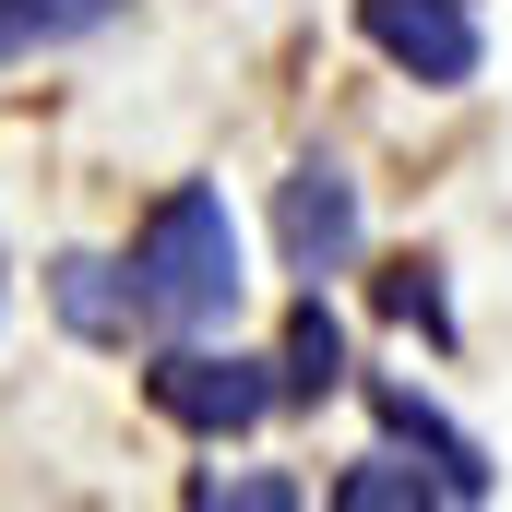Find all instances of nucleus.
<instances>
[{
    "mask_svg": "<svg viewBox=\"0 0 512 512\" xmlns=\"http://www.w3.org/2000/svg\"><path fill=\"white\" fill-rule=\"evenodd\" d=\"M131 298H143L155 334H215V322H239L251 274H239V215H227L215 179L155 191V215L131 227Z\"/></svg>",
    "mask_w": 512,
    "mask_h": 512,
    "instance_id": "obj_1",
    "label": "nucleus"
},
{
    "mask_svg": "<svg viewBox=\"0 0 512 512\" xmlns=\"http://www.w3.org/2000/svg\"><path fill=\"white\" fill-rule=\"evenodd\" d=\"M143 405H155L167 429H191V441H239V429H262V417L286 405V382H274L262 358H239V346L179 334V346L143 370Z\"/></svg>",
    "mask_w": 512,
    "mask_h": 512,
    "instance_id": "obj_2",
    "label": "nucleus"
},
{
    "mask_svg": "<svg viewBox=\"0 0 512 512\" xmlns=\"http://www.w3.org/2000/svg\"><path fill=\"white\" fill-rule=\"evenodd\" d=\"M274 251H286L298 286H322V274H346V262L370 251V203H358L346 155H298L274 179Z\"/></svg>",
    "mask_w": 512,
    "mask_h": 512,
    "instance_id": "obj_3",
    "label": "nucleus"
},
{
    "mask_svg": "<svg viewBox=\"0 0 512 512\" xmlns=\"http://www.w3.org/2000/svg\"><path fill=\"white\" fill-rule=\"evenodd\" d=\"M358 36L382 48L405 84H429V96H465V84L489 72L477 0H358Z\"/></svg>",
    "mask_w": 512,
    "mask_h": 512,
    "instance_id": "obj_4",
    "label": "nucleus"
},
{
    "mask_svg": "<svg viewBox=\"0 0 512 512\" xmlns=\"http://www.w3.org/2000/svg\"><path fill=\"white\" fill-rule=\"evenodd\" d=\"M36 286H48V310H60V334H72V346H131V322H143L131 262H108V251H60Z\"/></svg>",
    "mask_w": 512,
    "mask_h": 512,
    "instance_id": "obj_5",
    "label": "nucleus"
},
{
    "mask_svg": "<svg viewBox=\"0 0 512 512\" xmlns=\"http://www.w3.org/2000/svg\"><path fill=\"white\" fill-rule=\"evenodd\" d=\"M370 417H382V441H405L417 465H441V489H453V501H489V489H501V477H489V453H477L441 405H417L405 382H370Z\"/></svg>",
    "mask_w": 512,
    "mask_h": 512,
    "instance_id": "obj_6",
    "label": "nucleus"
},
{
    "mask_svg": "<svg viewBox=\"0 0 512 512\" xmlns=\"http://www.w3.org/2000/svg\"><path fill=\"white\" fill-rule=\"evenodd\" d=\"M453 489H441V465H417L405 441H382V453H358L346 477H334V512H441Z\"/></svg>",
    "mask_w": 512,
    "mask_h": 512,
    "instance_id": "obj_7",
    "label": "nucleus"
},
{
    "mask_svg": "<svg viewBox=\"0 0 512 512\" xmlns=\"http://www.w3.org/2000/svg\"><path fill=\"white\" fill-rule=\"evenodd\" d=\"M274 382H286V405H322V393L358 382V370H346V322L322 310V286L286 310V370H274Z\"/></svg>",
    "mask_w": 512,
    "mask_h": 512,
    "instance_id": "obj_8",
    "label": "nucleus"
},
{
    "mask_svg": "<svg viewBox=\"0 0 512 512\" xmlns=\"http://www.w3.org/2000/svg\"><path fill=\"white\" fill-rule=\"evenodd\" d=\"M96 24H120V0H0V72L48 60V48H84Z\"/></svg>",
    "mask_w": 512,
    "mask_h": 512,
    "instance_id": "obj_9",
    "label": "nucleus"
},
{
    "mask_svg": "<svg viewBox=\"0 0 512 512\" xmlns=\"http://www.w3.org/2000/svg\"><path fill=\"white\" fill-rule=\"evenodd\" d=\"M370 298H382L393 322H417V334H429V346H453V298H441V262H382V274H370Z\"/></svg>",
    "mask_w": 512,
    "mask_h": 512,
    "instance_id": "obj_10",
    "label": "nucleus"
},
{
    "mask_svg": "<svg viewBox=\"0 0 512 512\" xmlns=\"http://www.w3.org/2000/svg\"><path fill=\"white\" fill-rule=\"evenodd\" d=\"M191 512H298V477H191Z\"/></svg>",
    "mask_w": 512,
    "mask_h": 512,
    "instance_id": "obj_11",
    "label": "nucleus"
},
{
    "mask_svg": "<svg viewBox=\"0 0 512 512\" xmlns=\"http://www.w3.org/2000/svg\"><path fill=\"white\" fill-rule=\"evenodd\" d=\"M0 298H12V262H0Z\"/></svg>",
    "mask_w": 512,
    "mask_h": 512,
    "instance_id": "obj_12",
    "label": "nucleus"
}]
</instances>
